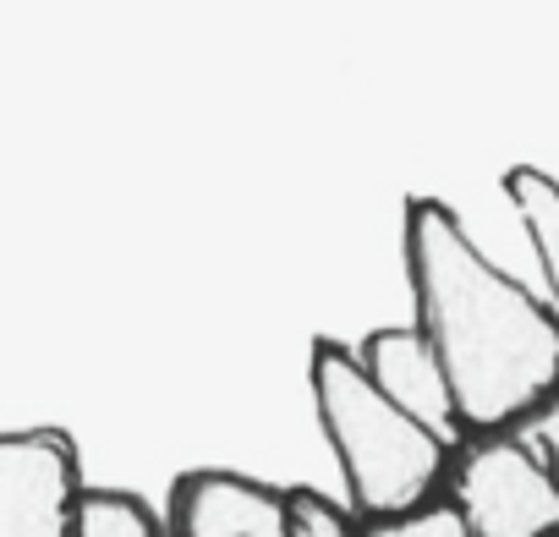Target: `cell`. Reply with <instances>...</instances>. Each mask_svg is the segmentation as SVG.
<instances>
[{"label": "cell", "mask_w": 559, "mask_h": 537, "mask_svg": "<svg viewBox=\"0 0 559 537\" xmlns=\"http://www.w3.org/2000/svg\"><path fill=\"white\" fill-rule=\"evenodd\" d=\"M406 281L461 422L504 428L559 384V319L515 286L439 198L406 203Z\"/></svg>", "instance_id": "cell-1"}, {"label": "cell", "mask_w": 559, "mask_h": 537, "mask_svg": "<svg viewBox=\"0 0 559 537\" xmlns=\"http://www.w3.org/2000/svg\"><path fill=\"white\" fill-rule=\"evenodd\" d=\"M308 384H313L319 428H324V439H330V450H335V461L346 472L352 499L368 515H379V521L423 510L428 488L444 472V450L450 444L439 433H428L417 417H406L368 379L362 357H352L335 341L313 346Z\"/></svg>", "instance_id": "cell-2"}, {"label": "cell", "mask_w": 559, "mask_h": 537, "mask_svg": "<svg viewBox=\"0 0 559 537\" xmlns=\"http://www.w3.org/2000/svg\"><path fill=\"white\" fill-rule=\"evenodd\" d=\"M455 510L472 537H554L559 482L521 439H488L455 472Z\"/></svg>", "instance_id": "cell-3"}, {"label": "cell", "mask_w": 559, "mask_h": 537, "mask_svg": "<svg viewBox=\"0 0 559 537\" xmlns=\"http://www.w3.org/2000/svg\"><path fill=\"white\" fill-rule=\"evenodd\" d=\"M78 450L61 428L0 433V537H72Z\"/></svg>", "instance_id": "cell-4"}, {"label": "cell", "mask_w": 559, "mask_h": 537, "mask_svg": "<svg viewBox=\"0 0 559 537\" xmlns=\"http://www.w3.org/2000/svg\"><path fill=\"white\" fill-rule=\"evenodd\" d=\"M362 368H368V379H373L406 417H417L428 433H439L444 444H455V433H461L466 422H461L450 373H444V362H439V351L428 346L423 330H406V324L373 330V335L362 341Z\"/></svg>", "instance_id": "cell-5"}, {"label": "cell", "mask_w": 559, "mask_h": 537, "mask_svg": "<svg viewBox=\"0 0 559 537\" xmlns=\"http://www.w3.org/2000/svg\"><path fill=\"white\" fill-rule=\"evenodd\" d=\"M176 537H286V493L241 472H187L170 493Z\"/></svg>", "instance_id": "cell-6"}, {"label": "cell", "mask_w": 559, "mask_h": 537, "mask_svg": "<svg viewBox=\"0 0 559 537\" xmlns=\"http://www.w3.org/2000/svg\"><path fill=\"white\" fill-rule=\"evenodd\" d=\"M504 198L521 219V230L532 236V252L543 263V281L559 302V181L537 165H510L504 170Z\"/></svg>", "instance_id": "cell-7"}, {"label": "cell", "mask_w": 559, "mask_h": 537, "mask_svg": "<svg viewBox=\"0 0 559 537\" xmlns=\"http://www.w3.org/2000/svg\"><path fill=\"white\" fill-rule=\"evenodd\" d=\"M72 537H159V521L148 515L143 499L116 493V488H88L72 515Z\"/></svg>", "instance_id": "cell-8"}, {"label": "cell", "mask_w": 559, "mask_h": 537, "mask_svg": "<svg viewBox=\"0 0 559 537\" xmlns=\"http://www.w3.org/2000/svg\"><path fill=\"white\" fill-rule=\"evenodd\" d=\"M286 537H352V521L335 499H324L313 488H292L286 493Z\"/></svg>", "instance_id": "cell-9"}, {"label": "cell", "mask_w": 559, "mask_h": 537, "mask_svg": "<svg viewBox=\"0 0 559 537\" xmlns=\"http://www.w3.org/2000/svg\"><path fill=\"white\" fill-rule=\"evenodd\" d=\"M368 537H472V526H466V515L455 504H423L412 515L379 521Z\"/></svg>", "instance_id": "cell-10"}, {"label": "cell", "mask_w": 559, "mask_h": 537, "mask_svg": "<svg viewBox=\"0 0 559 537\" xmlns=\"http://www.w3.org/2000/svg\"><path fill=\"white\" fill-rule=\"evenodd\" d=\"M521 444H526V450L548 466V477L559 482V401H554L548 411H537V417H532V428H526V439H521Z\"/></svg>", "instance_id": "cell-11"}, {"label": "cell", "mask_w": 559, "mask_h": 537, "mask_svg": "<svg viewBox=\"0 0 559 537\" xmlns=\"http://www.w3.org/2000/svg\"><path fill=\"white\" fill-rule=\"evenodd\" d=\"M554 537H559V532H554Z\"/></svg>", "instance_id": "cell-12"}]
</instances>
